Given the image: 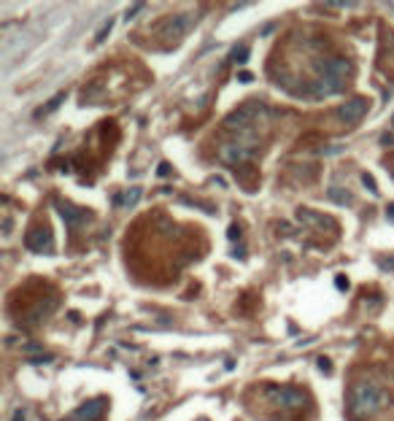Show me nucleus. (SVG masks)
I'll return each mask as SVG.
<instances>
[{"instance_id":"nucleus-1","label":"nucleus","mask_w":394,"mask_h":421,"mask_svg":"<svg viewBox=\"0 0 394 421\" xmlns=\"http://www.w3.org/2000/svg\"><path fill=\"white\" fill-rule=\"evenodd\" d=\"M386 405H389V392L381 384L362 381V384H357L351 389V416L357 421L373 419L376 413L384 411Z\"/></svg>"},{"instance_id":"nucleus-2","label":"nucleus","mask_w":394,"mask_h":421,"mask_svg":"<svg viewBox=\"0 0 394 421\" xmlns=\"http://www.w3.org/2000/svg\"><path fill=\"white\" fill-rule=\"evenodd\" d=\"M270 116L268 105L259 103V100H249L240 108H235L232 113L224 116V130L232 132V135H246V132H254L257 124H265Z\"/></svg>"},{"instance_id":"nucleus-3","label":"nucleus","mask_w":394,"mask_h":421,"mask_svg":"<svg viewBox=\"0 0 394 421\" xmlns=\"http://www.w3.org/2000/svg\"><path fill=\"white\" fill-rule=\"evenodd\" d=\"M259 151V140H257V132H246V135H235L232 140H227V143L219 146V159H222L224 165H240L251 162L254 157H257Z\"/></svg>"},{"instance_id":"nucleus-4","label":"nucleus","mask_w":394,"mask_h":421,"mask_svg":"<svg viewBox=\"0 0 394 421\" xmlns=\"http://www.w3.org/2000/svg\"><path fill=\"white\" fill-rule=\"evenodd\" d=\"M265 397L273 405L284 408V411H300V408H305V392L295 389V386L270 384V386H265Z\"/></svg>"},{"instance_id":"nucleus-5","label":"nucleus","mask_w":394,"mask_h":421,"mask_svg":"<svg viewBox=\"0 0 394 421\" xmlns=\"http://www.w3.org/2000/svg\"><path fill=\"white\" fill-rule=\"evenodd\" d=\"M24 246L32 254H54V235H51L49 227H35V230L27 232Z\"/></svg>"},{"instance_id":"nucleus-6","label":"nucleus","mask_w":394,"mask_h":421,"mask_svg":"<svg viewBox=\"0 0 394 421\" xmlns=\"http://www.w3.org/2000/svg\"><path fill=\"white\" fill-rule=\"evenodd\" d=\"M197 22V14H176L170 16L168 22L162 24V38H168V41H178V38H184L186 32L192 30V24Z\"/></svg>"},{"instance_id":"nucleus-7","label":"nucleus","mask_w":394,"mask_h":421,"mask_svg":"<svg viewBox=\"0 0 394 421\" xmlns=\"http://www.w3.org/2000/svg\"><path fill=\"white\" fill-rule=\"evenodd\" d=\"M295 219L303 227H311V230H330V232H338V222L330 216H324V213H316L311 208H297L295 211Z\"/></svg>"},{"instance_id":"nucleus-8","label":"nucleus","mask_w":394,"mask_h":421,"mask_svg":"<svg viewBox=\"0 0 394 421\" xmlns=\"http://www.w3.org/2000/svg\"><path fill=\"white\" fill-rule=\"evenodd\" d=\"M319 70H322V76L338 81L346 89V78H349V73H351V62L346 57H330V59H324V62L319 65Z\"/></svg>"},{"instance_id":"nucleus-9","label":"nucleus","mask_w":394,"mask_h":421,"mask_svg":"<svg viewBox=\"0 0 394 421\" xmlns=\"http://www.w3.org/2000/svg\"><path fill=\"white\" fill-rule=\"evenodd\" d=\"M365 113H367V97H351V100H346V103L338 108V116L343 119L346 124L359 122Z\"/></svg>"},{"instance_id":"nucleus-10","label":"nucleus","mask_w":394,"mask_h":421,"mask_svg":"<svg viewBox=\"0 0 394 421\" xmlns=\"http://www.w3.org/2000/svg\"><path fill=\"white\" fill-rule=\"evenodd\" d=\"M57 211H59L62 222L68 224L70 230H76L78 224H84L86 219H89V213H86L84 208H76L73 203H68V200H57Z\"/></svg>"},{"instance_id":"nucleus-11","label":"nucleus","mask_w":394,"mask_h":421,"mask_svg":"<svg viewBox=\"0 0 394 421\" xmlns=\"http://www.w3.org/2000/svg\"><path fill=\"white\" fill-rule=\"evenodd\" d=\"M103 411H105V400H89V403H84L81 408L76 411V416L78 419H84V421H97L100 416H103Z\"/></svg>"},{"instance_id":"nucleus-12","label":"nucleus","mask_w":394,"mask_h":421,"mask_svg":"<svg viewBox=\"0 0 394 421\" xmlns=\"http://www.w3.org/2000/svg\"><path fill=\"white\" fill-rule=\"evenodd\" d=\"M143 197V189L141 186H130V189L124 192V195H116L113 197V205H124V208H135L138 200Z\"/></svg>"},{"instance_id":"nucleus-13","label":"nucleus","mask_w":394,"mask_h":421,"mask_svg":"<svg viewBox=\"0 0 394 421\" xmlns=\"http://www.w3.org/2000/svg\"><path fill=\"white\" fill-rule=\"evenodd\" d=\"M327 197H330L332 203H338V205H351L354 203V195L346 192V189H340V186H330V189H327Z\"/></svg>"},{"instance_id":"nucleus-14","label":"nucleus","mask_w":394,"mask_h":421,"mask_svg":"<svg viewBox=\"0 0 394 421\" xmlns=\"http://www.w3.org/2000/svg\"><path fill=\"white\" fill-rule=\"evenodd\" d=\"M227 62H235V65H246V62H249V46H246V43L235 46V49L230 51V57H227Z\"/></svg>"},{"instance_id":"nucleus-15","label":"nucleus","mask_w":394,"mask_h":421,"mask_svg":"<svg viewBox=\"0 0 394 421\" xmlns=\"http://www.w3.org/2000/svg\"><path fill=\"white\" fill-rule=\"evenodd\" d=\"M111 30H113V19L108 16V19H105V22H103V24H100V30L95 32V43H97V46H100V43H103V41H105V38H108V35H111Z\"/></svg>"},{"instance_id":"nucleus-16","label":"nucleus","mask_w":394,"mask_h":421,"mask_svg":"<svg viewBox=\"0 0 394 421\" xmlns=\"http://www.w3.org/2000/svg\"><path fill=\"white\" fill-rule=\"evenodd\" d=\"M62 100H65V92H59V95H54V97H51V100H49V105H46V108H41V111L35 113V116H43V113H51V111H54L59 103H62Z\"/></svg>"},{"instance_id":"nucleus-17","label":"nucleus","mask_w":394,"mask_h":421,"mask_svg":"<svg viewBox=\"0 0 394 421\" xmlns=\"http://www.w3.org/2000/svg\"><path fill=\"white\" fill-rule=\"evenodd\" d=\"M362 184L367 186V192H370V195H378V184H376V178H373L370 173H362Z\"/></svg>"},{"instance_id":"nucleus-18","label":"nucleus","mask_w":394,"mask_h":421,"mask_svg":"<svg viewBox=\"0 0 394 421\" xmlns=\"http://www.w3.org/2000/svg\"><path fill=\"white\" fill-rule=\"evenodd\" d=\"M27 362L30 365H51L54 357H51V354H38V357H27Z\"/></svg>"},{"instance_id":"nucleus-19","label":"nucleus","mask_w":394,"mask_h":421,"mask_svg":"<svg viewBox=\"0 0 394 421\" xmlns=\"http://www.w3.org/2000/svg\"><path fill=\"white\" fill-rule=\"evenodd\" d=\"M316 365H319V370H322V373H327V376L332 373V365H330V359H327V357H319Z\"/></svg>"},{"instance_id":"nucleus-20","label":"nucleus","mask_w":394,"mask_h":421,"mask_svg":"<svg viewBox=\"0 0 394 421\" xmlns=\"http://www.w3.org/2000/svg\"><path fill=\"white\" fill-rule=\"evenodd\" d=\"M143 8H146L143 3H135L132 8H127V16H124V19H127V22H130V19H135V14H138V11H143Z\"/></svg>"},{"instance_id":"nucleus-21","label":"nucleus","mask_w":394,"mask_h":421,"mask_svg":"<svg viewBox=\"0 0 394 421\" xmlns=\"http://www.w3.org/2000/svg\"><path fill=\"white\" fill-rule=\"evenodd\" d=\"M227 238H230V240H240V227H238V224H230V230H227Z\"/></svg>"},{"instance_id":"nucleus-22","label":"nucleus","mask_w":394,"mask_h":421,"mask_svg":"<svg viewBox=\"0 0 394 421\" xmlns=\"http://www.w3.org/2000/svg\"><path fill=\"white\" fill-rule=\"evenodd\" d=\"M238 81H240V84H251V81H254V76H251L249 70H240V73H238Z\"/></svg>"},{"instance_id":"nucleus-23","label":"nucleus","mask_w":394,"mask_h":421,"mask_svg":"<svg viewBox=\"0 0 394 421\" xmlns=\"http://www.w3.org/2000/svg\"><path fill=\"white\" fill-rule=\"evenodd\" d=\"M335 286H338V289H340V292H346V289H349V278L338 276V278H335Z\"/></svg>"},{"instance_id":"nucleus-24","label":"nucleus","mask_w":394,"mask_h":421,"mask_svg":"<svg viewBox=\"0 0 394 421\" xmlns=\"http://www.w3.org/2000/svg\"><path fill=\"white\" fill-rule=\"evenodd\" d=\"M24 419H27L24 408H16V411H14V416H11V421H24Z\"/></svg>"},{"instance_id":"nucleus-25","label":"nucleus","mask_w":394,"mask_h":421,"mask_svg":"<svg viewBox=\"0 0 394 421\" xmlns=\"http://www.w3.org/2000/svg\"><path fill=\"white\" fill-rule=\"evenodd\" d=\"M381 143H384V146H392V143H394V132H384V135H381Z\"/></svg>"},{"instance_id":"nucleus-26","label":"nucleus","mask_w":394,"mask_h":421,"mask_svg":"<svg viewBox=\"0 0 394 421\" xmlns=\"http://www.w3.org/2000/svg\"><path fill=\"white\" fill-rule=\"evenodd\" d=\"M211 184H213V186H219V189H224V186H227V181H224L222 176H211Z\"/></svg>"},{"instance_id":"nucleus-27","label":"nucleus","mask_w":394,"mask_h":421,"mask_svg":"<svg viewBox=\"0 0 394 421\" xmlns=\"http://www.w3.org/2000/svg\"><path fill=\"white\" fill-rule=\"evenodd\" d=\"M232 257H235V259H246V249H243V246H238V249L232 251Z\"/></svg>"},{"instance_id":"nucleus-28","label":"nucleus","mask_w":394,"mask_h":421,"mask_svg":"<svg viewBox=\"0 0 394 421\" xmlns=\"http://www.w3.org/2000/svg\"><path fill=\"white\" fill-rule=\"evenodd\" d=\"M159 176H170V165L168 162H159Z\"/></svg>"},{"instance_id":"nucleus-29","label":"nucleus","mask_w":394,"mask_h":421,"mask_svg":"<svg viewBox=\"0 0 394 421\" xmlns=\"http://www.w3.org/2000/svg\"><path fill=\"white\" fill-rule=\"evenodd\" d=\"M381 267H384V270H394V259H384Z\"/></svg>"},{"instance_id":"nucleus-30","label":"nucleus","mask_w":394,"mask_h":421,"mask_svg":"<svg viewBox=\"0 0 394 421\" xmlns=\"http://www.w3.org/2000/svg\"><path fill=\"white\" fill-rule=\"evenodd\" d=\"M386 219H389V222H394V203L389 205V208H386Z\"/></svg>"},{"instance_id":"nucleus-31","label":"nucleus","mask_w":394,"mask_h":421,"mask_svg":"<svg viewBox=\"0 0 394 421\" xmlns=\"http://www.w3.org/2000/svg\"><path fill=\"white\" fill-rule=\"evenodd\" d=\"M392 178H394V168H392Z\"/></svg>"},{"instance_id":"nucleus-32","label":"nucleus","mask_w":394,"mask_h":421,"mask_svg":"<svg viewBox=\"0 0 394 421\" xmlns=\"http://www.w3.org/2000/svg\"><path fill=\"white\" fill-rule=\"evenodd\" d=\"M200 421H205V419H200Z\"/></svg>"}]
</instances>
